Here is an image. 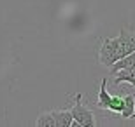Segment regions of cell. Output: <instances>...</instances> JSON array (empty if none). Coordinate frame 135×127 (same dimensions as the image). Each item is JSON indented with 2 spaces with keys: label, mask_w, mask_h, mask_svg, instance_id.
I'll use <instances>...</instances> for the list:
<instances>
[{
  "label": "cell",
  "mask_w": 135,
  "mask_h": 127,
  "mask_svg": "<svg viewBox=\"0 0 135 127\" xmlns=\"http://www.w3.org/2000/svg\"><path fill=\"white\" fill-rule=\"evenodd\" d=\"M133 68H135V51L118 59V61L110 66V75H116L118 71H121V70H133Z\"/></svg>",
  "instance_id": "277c9868"
},
{
  "label": "cell",
  "mask_w": 135,
  "mask_h": 127,
  "mask_svg": "<svg viewBox=\"0 0 135 127\" xmlns=\"http://www.w3.org/2000/svg\"><path fill=\"white\" fill-rule=\"evenodd\" d=\"M107 80H109L107 77L102 78L98 98H97V106L102 108V110H107V108H109V103H110V94H109V91H107Z\"/></svg>",
  "instance_id": "52a82bcc"
},
{
  "label": "cell",
  "mask_w": 135,
  "mask_h": 127,
  "mask_svg": "<svg viewBox=\"0 0 135 127\" xmlns=\"http://www.w3.org/2000/svg\"><path fill=\"white\" fill-rule=\"evenodd\" d=\"M116 44H118V54H119V58L133 52L135 51V33L130 31V30L123 28L119 31V35L116 37Z\"/></svg>",
  "instance_id": "3957f363"
},
{
  "label": "cell",
  "mask_w": 135,
  "mask_h": 127,
  "mask_svg": "<svg viewBox=\"0 0 135 127\" xmlns=\"http://www.w3.org/2000/svg\"><path fill=\"white\" fill-rule=\"evenodd\" d=\"M119 115L123 118H133V115H135V96L133 94L123 96V104H121Z\"/></svg>",
  "instance_id": "8992f818"
},
{
  "label": "cell",
  "mask_w": 135,
  "mask_h": 127,
  "mask_svg": "<svg viewBox=\"0 0 135 127\" xmlns=\"http://www.w3.org/2000/svg\"><path fill=\"white\" fill-rule=\"evenodd\" d=\"M53 113H55L56 127H72V125H75L70 110H53Z\"/></svg>",
  "instance_id": "5b68a950"
},
{
  "label": "cell",
  "mask_w": 135,
  "mask_h": 127,
  "mask_svg": "<svg viewBox=\"0 0 135 127\" xmlns=\"http://www.w3.org/2000/svg\"><path fill=\"white\" fill-rule=\"evenodd\" d=\"M70 113H72V118H74L75 125H81V127H95L97 125L95 113L83 103V96L81 94L74 96V104L70 108Z\"/></svg>",
  "instance_id": "6da1fadb"
},
{
  "label": "cell",
  "mask_w": 135,
  "mask_h": 127,
  "mask_svg": "<svg viewBox=\"0 0 135 127\" xmlns=\"http://www.w3.org/2000/svg\"><path fill=\"white\" fill-rule=\"evenodd\" d=\"M118 59H119V54H118L116 37H112V38H104L102 40V45H100V52H98V61H100V64L110 68Z\"/></svg>",
  "instance_id": "7a4b0ae2"
},
{
  "label": "cell",
  "mask_w": 135,
  "mask_h": 127,
  "mask_svg": "<svg viewBox=\"0 0 135 127\" xmlns=\"http://www.w3.org/2000/svg\"><path fill=\"white\" fill-rule=\"evenodd\" d=\"M121 104H123V96H110V103H109V108H107V110L119 115Z\"/></svg>",
  "instance_id": "9c48e42d"
},
{
  "label": "cell",
  "mask_w": 135,
  "mask_h": 127,
  "mask_svg": "<svg viewBox=\"0 0 135 127\" xmlns=\"http://www.w3.org/2000/svg\"><path fill=\"white\" fill-rule=\"evenodd\" d=\"M35 125H37V127H56L55 113H53V112L40 113L39 117H37V120H35Z\"/></svg>",
  "instance_id": "ba28073f"
}]
</instances>
